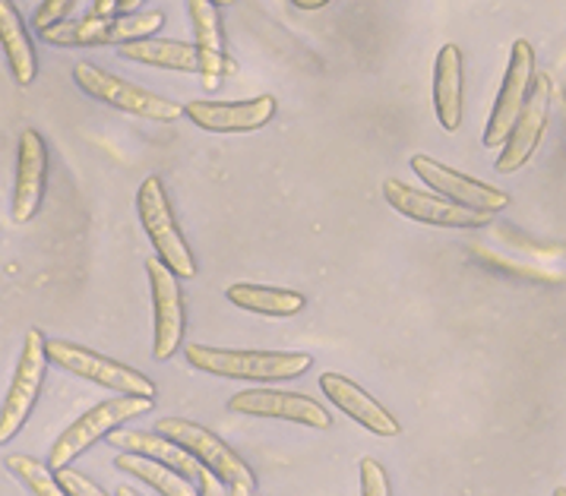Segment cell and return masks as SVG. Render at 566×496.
Returning a JSON list of instances; mask_svg holds the SVG:
<instances>
[{
  "mask_svg": "<svg viewBox=\"0 0 566 496\" xmlns=\"http://www.w3.org/2000/svg\"><path fill=\"white\" fill-rule=\"evenodd\" d=\"M187 363L209 377L222 380H250V383H279L304 377L314 358L304 351H231L209 345H187Z\"/></svg>",
  "mask_w": 566,
  "mask_h": 496,
  "instance_id": "obj_1",
  "label": "cell"
},
{
  "mask_svg": "<svg viewBox=\"0 0 566 496\" xmlns=\"http://www.w3.org/2000/svg\"><path fill=\"white\" fill-rule=\"evenodd\" d=\"M165 25L161 10L143 13H112V17H86V20H64L57 25L42 29V42L54 48H95V45H127L139 39H153Z\"/></svg>",
  "mask_w": 566,
  "mask_h": 496,
  "instance_id": "obj_2",
  "label": "cell"
},
{
  "mask_svg": "<svg viewBox=\"0 0 566 496\" xmlns=\"http://www.w3.org/2000/svg\"><path fill=\"white\" fill-rule=\"evenodd\" d=\"M153 405H156V399H139V395H117V399H108V402H98V405L90 408L83 418H76L57 436V443L51 446V455H48V468L51 472L70 468V462L76 455H83L102 436H108L112 430L124 428L127 421H134L139 414L153 411Z\"/></svg>",
  "mask_w": 566,
  "mask_h": 496,
  "instance_id": "obj_3",
  "label": "cell"
},
{
  "mask_svg": "<svg viewBox=\"0 0 566 496\" xmlns=\"http://www.w3.org/2000/svg\"><path fill=\"white\" fill-rule=\"evenodd\" d=\"M73 80H76V86L86 92L90 98H98V102L112 105L117 112L134 114V117H143V120L175 124V120L184 117V105H178V102L161 98L156 92L143 89L136 83H127V80L114 76L108 70L86 64V61H80L73 67Z\"/></svg>",
  "mask_w": 566,
  "mask_h": 496,
  "instance_id": "obj_4",
  "label": "cell"
},
{
  "mask_svg": "<svg viewBox=\"0 0 566 496\" xmlns=\"http://www.w3.org/2000/svg\"><path fill=\"white\" fill-rule=\"evenodd\" d=\"M136 212H139V222L146 228L153 247L159 253V260L175 272L178 278H193L197 275V260L184 241L181 228L175 222V212L168 203V193H165V183L153 175L146 178L139 193H136Z\"/></svg>",
  "mask_w": 566,
  "mask_h": 496,
  "instance_id": "obj_5",
  "label": "cell"
},
{
  "mask_svg": "<svg viewBox=\"0 0 566 496\" xmlns=\"http://www.w3.org/2000/svg\"><path fill=\"white\" fill-rule=\"evenodd\" d=\"M48 361L57 363L61 370H67L80 380H90L95 386H105L117 395H139V399H156V383L149 377H143L139 370L117 363L98 351H90L83 345L54 339L48 341Z\"/></svg>",
  "mask_w": 566,
  "mask_h": 496,
  "instance_id": "obj_6",
  "label": "cell"
},
{
  "mask_svg": "<svg viewBox=\"0 0 566 496\" xmlns=\"http://www.w3.org/2000/svg\"><path fill=\"white\" fill-rule=\"evenodd\" d=\"M48 363H51L48 361V339L42 336V329H29L23 341V355H20V363H17V373H13L7 399L0 405V446L10 443L29 421L32 408L39 402L42 383H45Z\"/></svg>",
  "mask_w": 566,
  "mask_h": 496,
  "instance_id": "obj_7",
  "label": "cell"
},
{
  "mask_svg": "<svg viewBox=\"0 0 566 496\" xmlns=\"http://www.w3.org/2000/svg\"><path fill=\"white\" fill-rule=\"evenodd\" d=\"M532 80H535V48L525 39H516L513 51H510V64H506V73H503V83H500L497 102L491 108L488 127H484V136H481L488 149H503L506 136L513 134L522 108H525V98L532 92Z\"/></svg>",
  "mask_w": 566,
  "mask_h": 496,
  "instance_id": "obj_8",
  "label": "cell"
},
{
  "mask_svg": "<svg viewBox=\"0 0 566 496\" xmlns=\"http://www.w3.org/2000/svg\"><path fill=\"white\" fill-rule=\"evenodd\" d=\"M156 428H159L161 436L175 440L181 450L190 452L206 472H212L219 481H226V484H253V472L248 468V462L228 443H222L212 430L200 428L193 421H184V418H161Z\"/></svg>",
  "mask_w": 566,
  "mask_h": 496,
  "instance_id": "obj_9",
  "label": "cell"
},
{
  "mask_svg": "<svg viewBox=\"0 0 566 496\" xmlns=\"http://www.w3.org/2000/svg\"><path fill=\"white\" fill-rule=\"evenodd\" d=\"M551 98H554L551 76L535 70V80H532V92H528V98H525V108H522L513 134L506 136V143H503V149H500V175H516V171H522V168L532 161L538 143L544 139L547 120H551Z\"/></svg>",
  "mask_w": 566,
  "mask_h": 496,
  "instance_id": "obj_10",
  "label": "cell"
},
{
  "mask_svg": "<svg viewBox=\"0 0 566 496\" xmlns=\"http://www.w3.org/2000/svg\"><path fill=\"white\" fill-rule=\"evenodd\" d=\"M411 171L421 178V181L431 187L433 193L453 200V203L465 205V209H475V212H488V215H497L503 209H510V193L491 187V183L475 181L462 171H455L450 165H440L431 156H411Z\"/></svg>",
  "mask_w": 566,
  "mask_h": 496,
  "instance_id": "obj_11",
  "label": "cell"
},
{
  "mask_svg": "<svg viewBox=\"0 0 566 496\" xmlns=\"http://www.w3.org/2000/svg\"><path fill=\"white\" fill-rule=\"evenodd\" d=\"M386 203L392 205L396 212H402L406 219H415L421 225L433 228H484L491 225L494 215L488 212H475V209H465V205L453 203V200H440V193H421L408 183L389 178L384 183Z\"/></svg>",
  "mask_w": 566,
  "mask_h": 496,
  "instance_id": "obj_12",
  "label": "cell"
},
{
  "mask_svg": "<svg viewBox=\"0 0 566 496\" xmlns=\"http://www.w3.org/2000/svg\"><path fill=\"white\" fill-rule=\"evenodd\" d=\"M146 275L153 285V314H156V341L153 358L168 361L181 351L184 341V297L178 275L161 263L159 256L146 263Z\"/></svg>",
  "mask_w": 566,
  "mask_h": 496,
  "instance_id": "obj_13",
  "label": "cell"
},
{
  "mask_svg": "<svg viewBox=\"0 0 566 496\" xmlns=\"http://www.w3.org/2000/svg\"><path fill=\"white\" fill-rule=\"evenodd\" d=\"M228 408L234 414H250V418H275V421H292L301 428L329 430L333 428V414L314 399L301 395V392H279V389H248L231 395Z\"/></svg>",
  "mask_w": 566,
  "mask_h": 496,
  "instance_id": "obj_14",
  "label": "cell"
},
{
  "mask_svg": "<svg viewBox=\"0 0 566 496\" xmlns=\"http://www.w3.org/2000/svg\"><path fill=\"white\" fill-rule=\"evenodd\" d=\"M48 181V146L39 130H23L20 136V156H17V181H13V200H10V219L13 225H25L35 219Z\"/></svg>",
  "mask_w": 566,
  "mask_h": 496,
  "instance_id": "obj_15",
  "label": "cell"
},
{
  "mask_svg": "<svg viewBox=\"0 0 566 496\" xmlns=\"http://www.w3.org/2000/svg\"><path fill=\"white\" fill-rule=\"evenodd\" d=\"M184 114L209 134H253L275 117V98L256 95L248 102H190Z\"/></svg>",
  "mask_w": 566,
  "mask_h": 496,
  "instance_id": "obj_16",
  "label": "cell"
},
{
  "mask_svg": "<svg viewBox=\"0 0 566 496\" xmlns=\"http://www.w3.org/2000/svg\"><path fill=\"white\" fill-rule=\"evenodd\" d=\"M187 17L193 23V45L200 54V80L209 92L222 86V80L238 73V64L226 54V35H222V20L219 7L212 0H187Z\"/></svg>",
  "mask_w": 566,
  "mask_h": 496,
  "instance_id": "obj_17",
  "label": "cell"
},
{
  "mask_svg": "<svg viewBox=\"0 0 566 496\" xmlns=\"http://www.w3.org/2000/svg\"><path fill=\"white\" fill-rule=\"evenodd\" d=\"M319 389H323V395L333 402V405L345 411L352 421H358L364 430H370V433H377V436H399V421L386 411L374 395H367L361 386L352 383L348 377H342L336 370H329V373H323L319 377Z\"/></svg>",
  "mask_w": 566,
  "mask_h": 496,
  "instance_id": "obj_18",
  "label": "cell"
},
{
  "mask_svg": "<svg viewBox=\"0 0 566 496\" xmlns=\"http://www.w3.org/2000/svg\"><path fill=\"white\" fill-rule=\"evenodd\" d=\"M433 112L447 134L465 120V57L459 45H443L433 61Z\"/></svg>",
  "mask_w": 566,
  "mask_h": 496,
  "instance_id": "obj_19",
  "label": "cell"
},
{
  "mask_svg": "<svg viewBox=\"0 0 566 496\" xmlns=\"http://www.w3.org/2000/svg\"><path fill=\"white\" fill-rule=\"evenodd\" d=\"M108 440H112L114 450L120 452H134V455H146V458H153V462H159V465H168V468H175L184 477H190L193 484L200 481V474L206 472L203 465L190 455L187 450H181L175 440H168V436H161L159 430L153 433V430H136V428H117L108 433Z\"/></svg>",
  "mask_w": 566,
  "mask_h": 496,
  "instance_id": "obj_20",
  "label": "cell"
},
{
  "mask_svg": "<svg viewBox=\"0 0 566 496\" xmlns=\"http://www.w3.org/2000/svg\"><path fill=\"white\" fill-rule=\"evenodd\" d=\"M124 61L146 64V67L175 70V73H200V54L197 45L175 42V39H139L117 48Z\"/></svg>",
  "mask_w": 566,
  "mask_h": 496,
  "instance_id": "obj_21",
  "label": "cell"
},
{
  "mask_svg": "<svg viewBox=\"0 0 566 496\" xmlns=\"http://www.w3.org/2000/svg\"><path fill=\"white\" fill-rule=\"evenodd\" d=\"M0 48H3V54L10 61V73L17 76V83L32 86L35 73H39V57H35L32 39L25 32L13 0H0Z\"/></svg>",
  "mask_w": 566,
  "mask_h": 496,
  "instance_id": "obj_22",
  "label": "cell"
},
{
  "mask_svg": "<svg viewBox=\"0 0 566 496\" xmlns=\"http://www.w3.org/2000/svg\"><path fill=\"white\" fill-rule=\"evenodd\" d=\"M114 468L130 474V477L143 481V484H149V487L159 490L161 496H200V487H197L190 477H184V474H178L175 468L159 465V462H153V458H146V455L120 452V455L114 458Z\"/></svg>",
  "mask_w": 566,
  "mask_h": 496,
  "instance_id": "obj_23",
  "label": "cell"
},
{
  "mask_svg": "<svg viewBox=\"0 0 566 496\" xmlns=\"http://www.w3.org/2000/svg\"><path fill=\"white\" fill-rule=\"evenodd\" d=\"M226 297L234 307L260 316H297L307 307L304 294L289 288H266V285H231Z\"/></svg>",
  "mask_w": 566,
  "mask_h": 496,
  "instance_id": "obj_24",
  "label": "cell"
},
{
  "mask_svg": "<svg viewBox=\"0 0 566 496\" xmlns=\"http://www.w3.org/2000/svg\"><path fill=\"white\" fill-rule=\"evenodd\" d=\"M3 465L13 472V477H20L25 487L32 490V496H67V490L61 487L57 474L51 472L48 465H42L39 458L23 455V452H10L3 458Z\"/></svg>",
  "mask_w": 566,
  "mask_h": 496,
  "instance_id": "obj_25",
  "label": "cell"
},
{
  "mask_svg": "<svg viewBox=\"0 0 566 496\" xmlns=\"http://www.w3.org/2000/svg\"><path fill=\"white\" fill-rule=\"evenodd\" d=\"M358 472H361V496H392L386 468L377 458H361Z\"/></svg>",
  "mask_w": 566,
  "mask_h": 496,
  "instance_id": "obj_26",
  "label": "cell"
},
{
  "mask_svg": "<svg viewBox=\"0 0 566 496\" xmlns=\"http://www.w3.org/2000/svg\"><path fill=\"white\" fill-rule=\"evenodd\" d=\"M54 474H57V481H61V487L67 490V496H108L92 477L73 472V468H61V472Z\"/></svg>",
  "mask_w": 566,
  "mask_h": 496,
  "instance_id": "obj_27",
  "label": "cell"
},
{
  "mask_svg": "<svg viewBox=\"0 0 566 496\" xmlns=\"http://www.w3.org/2000/svg\"><path fill=\"white\" fill-rule=\"evenodd\" d=\"M73 3L76 0H42L39 3V10H35V29L42 32V29H48V25H57L67 20V13L73 10Z\"/></svg>",
  "mask_w": 566,
  "mask_h": 496,
  "instance_id": "obj_28",
  "label": "cell"
},
{
  "mask_svg": "<svg viewBox=\"0 0 566 496\" xmlns=\"http://www.w3.org/2000/svg\"><path fill=\"white\" fill-rule=\"evenodd\" d=\"M197 487H200V496H228V484L226 481H219L212 472L200 474Z\"/></svg>",
  "mask_w": 566,
  "mask_h": 496,
  "instance_id": "obj_29",
  "label": "cell"
},
{
  "mask_svg": "<svg viewBox=\"0 0 566 496\" xmlns=\"http://www.w3.org/2000/svg\"><path fill=\"white\" fill-rule=\"evenodd\" d=\"M95 17H112L114 13V0H95Z\"/></svg>",
  "mask_w": 566,
  "mask_h": 496,
  "instance_id": "obj_30",
  "label": "cell"
},
{
  "mask_svg": "<svg viewBox=\"0 0 566 496\" xmlns=\"http://www.w3.org/2000/svg\"><path fill=\"white\" fill-rule=\"evenodd\" d=\"M297 10H319V7H326V3H333V0H292Z\"/></svg>",
  "mask_w": 566,
  "mask_h": 496,
  "instance_id": "obj_31",
  "label": "cell"
},
{
  "mask_svg": "<svg viewBox=\"0 0 566 496\" xmlns=\"http://www.w3.org/2000/svg\"><path fill=\"white\" fill-rule=\"evenodd\" d=\"M228 496H253V484H228Z\"/></svg>",
  "mask_w": 566,
  "mask_h": 496,
  "instance_id": "obj_32",
  "label": "cell"
},
{
  "mask_svg": "<svg viewBox=\"0 0 566 496\" xmlns=\"http://www.w3.org/2000/svg\"><path fill=\"white\" fill-rule=\"evenodd\" d=\"M139 3H143V0H114V10H120V13H136Z\"/></svg>",
  "mask_w": 566,
  "mask_h": 496,
  "instance_id": "obj_33",
  "label": "cell"
},
{
  "mask_svg": "<svg viewBox=\"0 0 566 496\" xmlns=\"http://www.w3.org/2000/svg\"><path fill=\"white\" fill-rule=\"evenodd\" d=\"M117 496H139L134 487H117Z\"/></svg>",
  "mask_w": 566,
  "mask_h": 496,
  "instance_id": "obj_34",
  "label": "cell"
},
{
  "mask_svg": "<svg viewBox=\"0 0 566 496\" xmlns=\"http://www.w3.org/2000/svg\"><path fill=\"white\" fill-rule=\"evenodd\" d=\"M212 3H216V7H231L234 0H212Z\"/></svg>",
  "mask_w": 566,
  "mask_h": 496,
  "instance_id": "obj_35",
  "label": "cell"
},
{
  "mask_svg": "<svg viewBox=\"0 0 566 496\" xmlns=\"http://www.w3.org/2000/svg\"><path fill=\"white\" fill-rule=\"evenodd\" d=\"M554 496H566V487H557V490H554Z\"/></svg>",
  "mask_w": 566,
  "mask_h": 496,
  "instance_id": "obj_36",
  "label": "cell"
}]
</instances>
